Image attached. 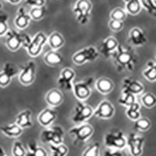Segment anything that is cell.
Masks as SVG:
<instances>
[{
	"label": "cell",
	"mask_w": 156,
	"mask_h": 156,
	"mask_svg": "<svg viewBox=\"0 0 156 156\" xmlns=\"http://www.w3.org/2000/svg\"><path fill=\"white\" fill-rule=\"evenodd\" d=\"M0 156H7V154H5L4 149L0 146Z\"/></svg>",
	"instance_id": "45"
},
{
	"label": "cell",
	"mask_w": 156,
	"mask_h": 156,
	"mask_svg": "<svg viewBox=\"0 0 156 156\" xmlns=\"http://www.w3.org/2000/svg\"><path fill=\"white\" fill-rule=\"evenodd\" d=\"M27 156H47L46 151L42 147L37 145L34 140L29 142L27 144Z\"/></svg>",
	"instance_id": "27"
},
{
	"label": "cell",
	"mask_w": 156,
	"mask_h": 156,
	"mask_svg": "<svg viewBox=\"0 0 156 156\" xmlns=\"http://www.w3.org/2000/svg\"><path fill=\"white\" fill-rule=\"evenodd\" d=\"M12 154L13 156H27V151L20 141L14 142L12 145Z\"/></svg>",
	"instance_id": "40"
},
{
	"label": "cell",
	"mask_w": 156,
	"mask_h": 156,
	"mask_svg": "<svg viewBox=\"0 0 156 156\" xmlns=\"http://www.w3.org/2000/svg\"><path fill=\"white\" fill-rule=\"evenodd\" d=\"M5 37L6 47L12 51H17L22 46L27 48L31 40L28 34L20 33L13 29H9L5 34Z\"/></svg>",
	"instance_id": "2"
},
{
	"label": "cell",
	"mask_w": 156,
	"mask_h": 156,
	"mask_svg": "<svg viewBox=\"0 0 156 156\" xmlns=\"http://www.w3.org/2000/svg\"><path fill=\"white\" fill-rule=\"evenodd\" d=\"M141 6L145 9L149 14L156 16V4L154 0H140Z\"/></svg>",
	"instance_id": "37"
},
{
	"label": "cell",
	"mask_w": 156,
	"mask_h": 156,
	"mask_svg": "<svg viewBox=\"0 0 156 156\" xmlns=\"http://www.w3.org/2000/svg\"><path fill=\"white\" fill-rule=\"evenodd\" d=\"M112 57L113 58L116 66L120 69H126L133 71L135 69L136 60V55L131 50H128L124 47L119 44L116 50L114 51Z\"/></svg>",
	"instance_id": "1"
},
{
	"label": "cell",
	"mask_w": 156,
	"mask_h": 156,
	"mask_svg": "<svg viewBox=\"0 0 156 156\" xmlns=\"http://www.w3.org/2000/svg\"><path fill=\"white\" fill-rule=\"evenodd\" d=\"M41 139L42 141L55 145L62 144L64 140L63 129L58 126H54L44 129L41 133Z\"/></svg>",
	"instance_id": "7"
},
{
	"label": "cell",
	"mask_w": 156,
	"mask_h": 156,
	"mask_svg": "<svg viewBox=\"0 0 156 156\" xmlns=\"http://www.w3.org/2000/svg\"><path fill=\"white\" fill-rule=\"evenodd\" d=\"M118 45H119V42L117 41V39L113 37H108L101 42L100 45V52L105 58H108L112 56L114 51L116 50Z\"/></svg>",
	"instance_id": "17"
},
{
	"label": "cell",
	"mask_w": 156,
	"mask_h": 156,
	"mask_svg": "<svg viewBox=\"0 0 156 156\" xmlns=\"http://www.w3.org/2000/svg\"><path fill=\"white\" fill-rule=\"evenodd\" d=\"M0 130L3 134L9 137H17L23 133V129L20 126H18L16 122L1 126Z\"/></svg>",
	"instance_id": "25"
},
{
	"label": "cell",
	"mask_w": 156,
	"mask_h": 156,
	"mask_svg": "<svg viewBox=\"0 0 156 156\" xmlns=\"http://www.w3.org/2000/svg\"><path fill=\"white\" fill-rule=\"evenodd\" d=\"M104 144L108 148L121 150L126 146V137L121 130L112 129L105 135Z\"/></svg>",
	"instance_id": "4"
},
{
	"label": "cell",
	"mask_w": 156,
	"mask_h": 156,
	"mask_svg": "<svg viewBox=\"0 0 156 156\" xmlns=\"http://www.w3.org/2000/svg\"><path fill=\"white\" fill-rule=\"evenodd\" d=\"M94 129L92 126L88 123H81L78 126L70 128L69 133L71 136H73L76 142H86L93 135Z\"/></svg>",
	"instance_id": "8"
},
{
	"label": "cell",
	"mask_w": 156,
	"mask_h": 156,
	"mask_svg": "<svg viewBox=\"0 0 156 156\" xmlns=\"http://www.w3.org/2000/svg\"><path fill=\"white\" fill-rule=\"evenodd\" d=\"M141 103L147 108H152L156 105V96L154 94L147 92L141 97Z\"/></svg>",
	"instance_id": "36"
},
{
	"label": "cell",
	"mask_w": 156,
	"mask_h": 156,
	"mask_svg": "<svg viewBox=\"0 0 156 156\" xmlns=\"http://www.w3.org/2000/svg\"><path fill=\"white\" fill-rule=\"evenodd\" d=\"M143 76L149 81H156V62L149 61L146 65V69L143 72Z\"/></svg>",
	"instance_id": "29"
},
{
	"label": "cell",
	"mask_w": 156,
	"mask_h": 156,
	"mask_svg": "<svg viewBox=\"0 0 156 156\" xmlns=\"http://www.w3.org/2000/svg\"><path fill=\"white\" fill-rule=\"evenodd\" d=\"M51 155L50 156H66L68 154V147L63 144H50Z\"/></svg>",
	"instance_id": "32"
},
{
	"label": "cell",
	"mask_w": 156,
	"mask_h": 156,
	"mask_svg": "<svg viewBox=\"0 0 156 156\" xmlns=\"http://www.w3.org/2000/svg\"><path fill=\"white\" fill-rule=\"evenodd\" d=\"M129 41L134 46H142L147 41V37L141 28L133 27L129 32Z\"/></svg>",
	"instance_id": "19"
},
{
	"label": "cell",
	"mask_w": 156,
	"mask_h": 156,
	"mask_svg": "<svg viewBox=\"0 0 156 156\" xmlns=\"http://www.w3.org/2000/svg\"><path fill=\"white\" fill-rule=\"evenodd\" d=\"M45 101L51 107H57L62 104L63 95L58 89H51L45 95Z\"/></svg>",
	"instance_id": "21"
},
{
	"label": "cell",
	"mask_w": 156,
	"mask_h": 156,
	"mask_svg": "<svg viewBox=\"0 0 156 156\" xmlns=\"http://www.w3.org/2000/svg\"><path fill=\"white\" fill-rule=\"evenodd\" d=\"M125 2L126 12L131 15H136L141 9L140 0H123Z\"/></svg>",
	"instance_id": "28"
},
{
	"label": "cell",
	"mask_w": 156,
	"mask_h": 156,
	"mask_svg": "<svg viewBox=\"0 0 156 156\" xmlns=\"http://www.w3.org/2000/svg\"><path fill=\"white\" fill-rule=\"evenodd\" d=\"M46 13V8L43 6H37V7H32L30 10L29 15L30 18L34 20H40L42 19Z\"/></svg>",
	"instance_id": "33"
},
{
	"label": "cell",
	"mask_w": 156,
	"mask_h": 156,
	"mask_svg": "<svg viewBox=\"0 0 156 156\" xmlns=\"http://www.w3.org/2000/svg\"><path fill=\"white\" fill-rule=\"evenodd\" d=\"M25 3L30 5L32 7L43 6L45 3V0H24Z\"/></svg>",
	"instance_id": "43"
},
{
	"label": "cell",
	"mask_w": 156,
	"mask_h": 156,
	"mask_svg": "<svg viewBox=\"0 0 156 156\" xmlns=\"http://www.w3.org/2000/svg\"><path fill=\"white\" fill-rule=\"evenodd\" d=\"M144 144V136L136 133H129L126 137V145L128 146L129 153L132 156H140L143 152V147Z\"/></svg>",
	"instance_id": "11"
},
{
	"label": "cell",
	"mask_w": 156,
	"mask_h": 156,
	"mask_svg": "<svg viewBox=\"0 0 156 156\" xmlns=\"http://www.w3.org/2000/svg\"><path fill=\"white\" fill-rule=\"evenodd\" d=\"M151 127V121L147 118L140 116L134 121L133 129L136 131H147Z\"/></svg>",
	"instance_id": "31"
},
{
	"label": "cell",
	"mask_w": 156,
	"mask_h": 156,
	"mask_svg": "<svg viewBox=\"0 0 156 156\" xmlns=\"http://www.w3.org/2000/svg\"><path fill=\"white\" fill-rule=\"evenodd\" d=\"M47 42L48 43L49 46L52 48V50H57L63 46L65 40L60 33L53 32L48 36Z\"/></svg>",
	"instance_id": "26"
},
{
	"label": "cell",
	"mask_w": 156,
	"mask_h": 156,
	"mask_svg": "<svg viewBox=\"0 0 156 156\" xmlns=\"http://www.w3.org/2000/svg\"><path fill=\"white\" fill-rule=\"evenodd\" d=\"M155 58H156V55H155Z\"/></svg>",
	"instance_id": "47"
},
{
	"label": "cell",
	"mask_w": 156,
	"mask_h": 156,
	"mask_svg": "<svg viewBox=\"0 0 156 156\" xmlns=\"http://www.w3.org/2000/svg\"><path fill=\"white\" fill-rule=\"evenodd\" d=\"M57 112L52 108H45L43 109L37 116V120L41 126L48 127L55 120Z\"/></svg>",
	"instance_id": "18"
},
{
	"label": "cell",
	"mask_w": 156,
	"mask_h": 156,
	"mask_svg": "<svg viewBox=\"0 0 156 156\" xmlns=\"http://www.w3.org/2000/svg\"><path fill=\"white\" fill-rule=\"evenodd\" d=\"M36 63L29 61L19 73V80L23 85H30L35 80Z\"/></svg>",
	"instance_id": "13"
},
{
	"label": "cell",
	"mask_w": 156,
	"mask_h": 156,
	"mask_svg": "<svg viewBox=\"0 0 156 156\" xmlns=\"http://www.w3.org/2000/svg\"><path fill=\"white\" fill-rule=\"evenodd\" d=\"M99 56V52L94 46L81 48L73 54L72 60L76 65H83L86 62H94Z\"/></svg>",
	"instance_id": "5"
},
{
	"label": "cell",
	"mask_w": 156,
	"mask_h": 156,
	"mask_svg": "<svg viewBox=\"0 0 156 156\" xmlns=\"http://www.w3.org/2000/svg\"><path fill=\"white\" fill-rule=\"evenodd\" d=\"M115 114V108L110 101L107 100L101 101L95 110L93 115L101 119H111Z\"/></svg>",
	"instance_id": "14"
},
{
	"label": "cell",
	"mask_w": 156,
	"mask_h": 156,
	"mask_svg": "<svg viewBox=\"0 0 156 156\" xmlns=\"http://www.w3.org/2000/svg\"><path fill=\"white\" fill-rule=\"evenodd\" d=\"M44 61L50 66H58L63 62V57L56 50H51L44 55Z\"/></svg>",
	"instance_id": "24"
},
{
	"label": "cell",
	"mask_w": 156,
	"mask_h": 156,
	"mask_svg": "<svg viewBox=\"0 0 156 156\" xmlns=\"http://www.w3.org/2000/svg\"><path fill=\"white\" fill-rule=\"evenodd\" d=\"M20 73L16 65L12 62H5L2 70L0 71V87H7L12 78Z\"/></svg>",
	"instance_id": "12"
},
{
	"label": "cell",
	"mask_w": 156,
	"mask_h": 156,
	"mask_svg": "<svg viewBox=\"0 0 156 156\" xmlns=\"http://www.w3.org/2000/svg\"><path fill=\"white\" fill-rule=\"evenodd\" d=\"M48 37L43 32H37L33 38H31L30 43L27 45V53L32 57H36L41 54L43 47L47 43Z\"/></svg>",
	"instance_id": "9"
},
{
	"label": "cell",
	"mask_w": 156,
	"mask_h": 156,
	"mask_svg": "<svg viewBox=\"0 0 156 156\" xmlns=\"http://www.w3.org/2000/svg\"><path fill=\"white\" fill-rule=\"evenodd\" d=\"M123 26H124L123 21H120V20H110L109 23H108V27L111 29V30L114 32L120 31L123 28Z\"/></svg>",
	"instance_id": "41"
},
{
	"label": "cell",
	"mask_w": 156,
	"mask_h": 156,
	"mask_svg": "<svg viewBox=\"0 0 156 156\" xmlns=\"http://www.w3.org/2000/svg\"><path fill=\"white\" fill-rule=\"evenodd\" d=\"M102 156H126L124 153L119 149L109 148L103 153Z\"/></svg>",
	"instance_id": "42"
},
{
	"label": "cell",
	"mask_w": 156,
	"mask_h": 156,
	"mask_svg": "<svg viewBox=\"0 0 156 156\" xmlns=\"http://www.w3.org/2000/svg\"><path fill=\"white\" fill-rule=\"evenodd\" d=\"M8 15L3 10H0V36L5 35L9 30Z\"/></svg>",
	"instance_id": "35"
},
{
	"label": "cell",
	"mask_w": 156,
	"mask_h": 156,
	"mask_svg": "<svg viewBox=\"0 0 156 156\" xmlns=\"http://www.w3.org/2000/svg\"><path fill=\"white\" fill-rule=\"evenodd\" d=\"M31 111L30 109H25L20 112L16 117V123L22 129L29 128L32 126Z\"/></svg>",
	"instance_id": "23"
},
{
	"label": "cell",
	"mask_w": 156,
	"mask_h": 156,
	"mask_svg": "<svg viewBox=\"0 0 156 156\" xmlns=\"http://www.w3.org/2000/svg\"><path fill=\"white\" fill-rule=\"evenodd\" d=\"M94 109L90 105L83 103V101H79L76 103L74 112L72 115V121L76 124H81L88 120L93 115Z\"/></svg>",
	"instance_id": "6"
},
{
	"label": "cell",
	"mask_w": 156,
	"mask_h": 156,
	"mask_svg": "<svg viewBox=\"0 0 156 156\" xmlns=\"http://www.w3.org/2000/svg\"><path fill=\"white\" fill-rule=\"evenodd\" d=\"M91 9L92 4L89 0H77L73 7V12L78 23L81 25L87 24L91 14Z\"/></svg>",
	"instance_id": "3"
},
{
	"label": "cell",
	"mask_w": 156,
	"mask_h": 156,
	"mask_svg": "<svg viewBox=\"0 0 156 156\" xmlns=\"http://www.w3.org/2000/svg\"><path fill=\"white\" fill-rule=\"evenodd\" d=\"M100 144L98 142H95L94 144L89 145L85 151L83 152L82 156H99Z\"/></svg>",
	"instance_id": "38"
},
{
	"label": "cell",
	"mask_w": 156,
	"mask_h": 156,
	"mask_svg": "<svg viewBox=\"0 0 156 156\" xmlns=\"http://www.w3.org/2000/svg\"><path fill=\"white\" fill-rule=\"evenodd\" d=\"M126 17V12L122 8H115L110 13V18L111 20H120L123 21Z\"/></svg>",
	"instance_id": "39"
},
{
	"label": "cell",
	"mask_w": 156,
	"mask_h": 156,
	"mask_svg": "<svg viewBox=\"0 0 156 156\" xmlns=\"http://www.w3.org/2000/svg\"><path fill=\"white\" fill-rule=\"evenodd\" d=\"M135 101H136L135 95L133 94H129V93H122V96L118 100L119 105L126 107L130 106Z\"/></svg>",
	"instance_id": "34"
},
{
	"label": "cell",
	"mask_w": 156,
	"mask_h": 156,
	"mask_svg": "<svg viewBox=\"0 0 156 156\" xmlns=\"http://www.w3.org/2000/svg\"><path fill=\"white\" fill-rule=\"evenodd\" d=\"M95 88L101 94H108L113 90L114 83L109 78L101 77L96 80Z\"/></svg>",
	"instance_id": "22"
},
{
	"label": "cell",
	"mask_w": 156,
	"mask_h": 156,
	"mask_svg": "<svg viewBox=\"0 0 156 156\" xmlns=\"http://www.w3.org/2000/svg\"><path fill=\"white\" fill-rule=\"evenodd\" d=\"M2 4H1V2H0V10L2 9Z\"/></svg>",
	"instance_id": "46"
},
{
	"label": "cell",
	"mask_w": 156,
	"mask_h": 156,
	"mask_svg": "<svg viewBox=\"0 0 156 156\" xmlns=\"http://www.w3.org/2000/svg\"><path fill=\"white\" fill-rule=\"evenodd\" d=\"M126 115L129 119L131 120H136L141 116V113H140V105L139 103L135 101L133 105L127 107V110L126 112Z\"/></svg>",
	"instance_id": "30"
},
{
	"label": "cell",
	"mask_w": 156,
	"mask_h": 156,
	"mask_svg": "<svg viewBox=\"0 0 156 156\" xmlns=\"http://www.w3.org/2000/svg\"><path fill=\"white\" fill-rule=\"evenodd\" d=\"M144 85L139 80L131 77H126L122 82V93H129L134 95L144 91Z\"/></svg>",
	"instance_id": "15"
},
{
	"label": "cell",
	"mask_w": 156,
	"mask_h": 156,
	"mask_svg": "<svg viewBox=\"0 0 156 156\" xmlns=\"http://www.w3.org/2000/svg\"><path fill=\"white\" fill-rule=\"evenodd\" d=\"M75 76L76 73L73 69L70 68H65L61 71L57 83L58 86L63 90H73V80L75 78Z\"/></svg>",
	"instance_id": "16"
},
{
	"label": "cell",
	"mask_w": 156,
	"mask_h": 156,
	"mask_svg": "<svg viewBox=\"0 0 156 156\" xmlns=\"http://www.w3.org/2000/svg\"><path fill=\"white\" fill-rule=\"evenodd\" d=\"M5 1L12 4H18L19 2H21V0H5Z\"/></svg>",
	"instance_id": "44"
},
{
	"label": "cell",
	"mask_w": 156,
	"mask_h": 156,
	"mask_svg": "<svg viewBox=\"0 0 156 156\" xmlns=\"http://www.w3.org/2000/svg\"><path fill=\"white\" fill-rule=\"evenodd\" d=\"M30 18L29 13H27L23 7H20L16 16L14 19V24L16 28L23 30L27 27L30 23Z\"/></svg>",
	"instance_id": "20"
},
{
	"label": "cell",
	"mask_w": 156,
	"mask_h": 156,
	"mask_svg": "<svg viewBox=\"0 0 156 156\" xmlns=\"http://www.w3.org/2000/svg\"><path fill=\"white\" fill-rule=\"evenodd\" d=\"M93 82L94 78L90 77L85 81H80L73 83V94L79 101H84L90 97L91 94V84Z\"/></svg>",
	"instance_id": "10"
}]
</instances>
